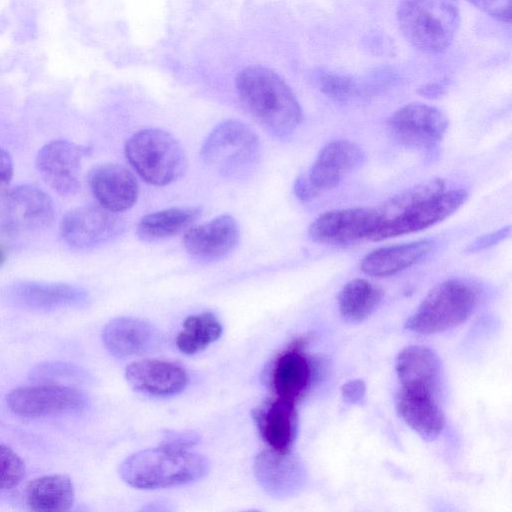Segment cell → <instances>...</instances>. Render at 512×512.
Listing matches in <instances>:
<instances>
[{"label": "cell", "mask_w": 512, "mask_h": 512, "mask_svg": "<svg viewBox=\"0 0 512 512\" xmlns=\"http://www.w3.org/2000/svg\"><path fill=\"white\" fill-rule=\"evenodd\" d=\"M5 261V254L3 252V250L0 248V266L4 263Z\"/></svg>", "instance_id": "obj_40"}, {"label": "cell", "mask_w": 512, "mask_h": 512, "mask_svg": "<svg viewBox=\"0 0 512 512\" xmlns=\"http://www.w3.org/2000/svg\"><path fill=\"white\" fill-rule=\"evenodd\" d=\"M366 393L365 383L361 379H350L341 386L343 398L351 404H360Z\"/></svg>", "instance_id": "obj_35"}, {"label": "cell", "mask_w": 512, "mask_h": 512, "mask_svg": "<svg viewBox=\"0 0 512 512\" xmlns=\"http://www.w3.org/2000/svg\"><path fill=\"white\" fill-rule=\"evenodd\" d=\"M196 207H176L143 216L136 227L138 239L147 243L164 241L185 232L200 217Z\"/></svg>", "instance_id": "obj_25"}, {"label": "cell", "mask_w": 512, "mask_h": 512, "mask_svg": "<svg viewBox=\"0 0 512 512\" xmlns=\"http://www.w3.org/2000/svg\"><path fill=\"white\" fill-rule=\"evenodd\" d=\"M311 366L297 348L282 353L272 369L273 390L278 398L296 403L306 392L311 381Z\"/></svg>", "instance_id": "obj_24"}, {"label": "cell", "mask_w": 512, "mask_h": 512, "mask_svg": "<svg viewBox=\"0 0 512 512\" xmlns=\"http://www.w3.org/2000/svg\"><path fill=\"white\" fill-rule=\"evenodd\" d=\"M240 240L237 221L228 214L192 225L184 232L183 245L193 258L204 262H215L226 258L234 251Z\"/></svg>", "instance_id": "obj_15"}, {"label": "cell", "mask_w": 512, "mask_h": 512, "mask_svg": "<svg viewBox=\"0 0 512 512\" xmlns=\"http://www.w3.org/2000/svg\"><path fill=\"white\" fill-rule=\"evenodd\" d=\"M198 441L199 436L193 432H168L162 443L178 448L190 449Z\"/></svg>", "instance_id": "obj_36"}, {"label": "cell", "mask_w": 512, "mask_h": 512, "mask_svg": "<svg viewBox=\"0 0 512 512\" xmlns=\"http://www.w3.org/2000/svg\"><path fill=\"white\" fill-rule=\"evenodd\" d=\"M320 90L338 100L350 98L356 92V84L350 78L335 74H323L318 79Z\"/></svg>", "instance_id": "obj_31"}, {"label": "cell", "mask_w": 512, "mask_h": 512, "mask_svg": "<svg viewBox=\"0 0 512 512\" xmlns=\"http://www.w3.org/2000/svg\"><path fill=\"white\" fill-rule=\"evenodd\" d=\"M1 295L11 306L38 312L82 307L88 302L84 289L65 283L19 281L6 286Z\"/></svg>", "instance_id": "obj_13"}, {"label": "cell", "mask_w": 512, "mask_h": 512, "mask_svg": "<svg viewBox=\"0 0 512 512\" xmlns=\"http://www.w3.org/2000/svg\"><path fill=\"white\" fill-rule=\"evenodd\" d=\"M253 470L262 489L275 497L291 492L297 477L296 465L289 454L272 450H263L256 456Z\"/></svg>", "instance_id": "obj_26"}, {"label": "cell", "mask_w": 512, "mask_h": 512, "mask_svg": "<svg viewBox=\"0 0 512 512\" xmlns=\"http://www.w3.org/2000/svg\"><path fill=\"white\" fill-rule=\"evenodd\" d=\"M70 478L62 474L47 475L31 481L26 490L29 507L38 512H63L74 503Z\"/></svg>", "instance_id": "obj_27"}, {"label": "cell", "mask_w": 512, "mask_h": 512, "mask_svg": "<svg viewBox=\"0 0 512 512\" xmlns=\"http://www.w3.org/2000/svg\"><path fill=\"white\" fill-rule=\"evenodd\" d=\"M365 160L363 150L348 140H333L319 151L307 175L313 187L321 194L339 185L342 177Z\"/></svg>", "instance_id": "obj_18"}, {"label": "cell", "mask_w": 512, "mask_h": 512, "mask_svg": "<svg viewBox=\"0 0 512 512\" xmlns=\"http://www.w3.org/2000/svg\"><path fill=\"white\" fill-rule=\"evenodd\" d=\"M478 303V292L469 282L449 279L436 285L406 320V329L423 335L435 334L465 322Z\"/></svg>", "instance_id": "obj_6"}, {"label": "cell", "mask_w": 512, "mask_h": 512, "mask_svg": "<svg viewBox=\"0 0 512 512\" xmlns=\"http://www.w3.org/2000/svg\"><path fill=\"white\" fill-rule=\"evenodd\" d=\"M235 87L244 108L274 137H288L301 124L303 113L296 96L273 70L249 66L238 73Z\"/></svg>", "instance_id": "obj_2"}, {"label": "cell", "mask_w": 512, "mask_h": 512, "mask_svg": "<svg viewBox=\"0 0 512 512\" xmlns=\"http://www.w3.org/2000/svg\"><path fill=\"white\" fill-rule=\"evenodd\" d=\"M383 292L376 284L362 278L347 282L338 294V308L343 319L359 323L379 306Z\"/></svg>", "instance_id": "obj_28"}, {"label": "cell", "mask_w": 512, "mask_h": 512, "mask_svg": "<svg viewBox=\"0 0 512 512\" xmlns=\"http://www.w3.org/2000/svg\"><path fill=\"white\" fill-rule=\"evenodd\" d=\"M295 404L277 397L253 411L262 439L276 453L290 454L296 437Z\"/></svg>", "instance_id": "obj_22"}, {"label": "cell", "mask_w": 512, "mask_h": 512, "mask_svg": "<svg viewBox=\"0 0 512 512\" xmlns=\"http://www.w3.org/2000/svg\"><path fill=\"white\" fill-rule=\"evenodd\" d=\"M293 190L296 197L303 202L312 201L320 195L308 180L307 175H299L295 179Z\"/></svg>", "instance_id": "obj_37"}, {"label": "cell", "mask_w": 512, "mask_h": 512, "mask_svg": "<svg viewBox=\"0 0 512 512\" xmlns=\"http://www.w3.org/2000/svg\"><path fill=\"white\" fill-rule=\"evenodd\" d=\"M208 471L209 462L203 455L163 443L130 455L119 468L125 483L144 490L186 485Z\"/></svg>", "instance_id": "obj_3"}, {"label": "cell", "mask_w": 512, "mask_h": 512, "mask_svg": "<svg viewBox=\"0 0 512 512\" xmlns=\"http://www.w3.org/2000/svg\"><path fill=\"white\" fill-rule=\"evenodd\" d=\"M432 247L431 239L381 247L365 255L360 267L369 276H392L419 262Z\"/></svg>", "instance_id": "obj_23"}, {"label": "cell", "mask_w": 512, "mask_h": 512, "mask_svg": "<svg viewBox=\"0 0 512 512\" xmlns=\"http://www.w3.org/2000/svg\"><path fill=\"white\" fill-rule=\"evenodd\" d=\"M473 6L490 17L509 23L511 20L512 0H468Z\"/></svg>", "instance_id": "obj_33"}, {"label": "cell", "mask_w": 512, "mask_h": 512, "mask_svg": "<svg viewBox=\"0 0 512 512\" xmlns=\"http://www.w3.org/2000/svg\"><path fill=\"white\" fill-rule=\"evenodd\" d=\"M78 376L76 368L63 363H46L39 365L32 372V378L41 381H58L62 379H72Z\"/></svg>", "instance_id": "obj_32"}, {"label": "cell", "mask_w": 512, "mask_h": 512, "mask_svg": "<svg viewBox=\"0 0 512 512\" xmlns=\"http://www.w3.org/2000/svg\"><path fill=\"white\" fill-rule=\"evenodd\" d=\"M60 230L70 247L87 250L119 236L124 222L118 213L101 205H85L69 211L61 221Z\"/></svg>", "instance_id": "obj_11"}, {"label": "cell", "mask_w": 512, "mask_h": 512, "mask_svg": "<svg viewBox=\"0 0 512 512\" xmlns=\"http://www.w3.org/2000/svg\"><path fill=\"white\" fill-rule=\"evenodd\" d=\"M468 194L447 188L442 179H431L407 188L377 207L379 225L371 241H381L421 231L456 212Z\"/></svg>", "instance_id": "obj_1"}, {"label": "cell", "mask_w": 512, "mask_h": 512, "mask_svg": "<svg viewBox=\"0 0 512 512\" xmlns=\"http://www.w3.org/2000/svg\"><path fill=\"white\" fill-rule=\"evenodd\" d=\"M378 225L376 208H345L319 215L310 225L308 233L317 243L347 246L370 240Z\"/></svg>", "instance_id": "obj_10"}, {"label": "cell", "mask_w": 512, "mask_h": 512, "mask_svg": "<svg viewBox=\"0 0 512 512\" xmlns=\"http://www.w3.org/2000/svg\"><path fill=\"white\" fill-rule=\"evenodd\" d=\"M396 408L403 421L425 440H434L444 429L445 417L437 394L401 387Z\"/></svg>", "instance_id": "obj_20"}, {"label": "cell", "mask_w": 512, "mask_h": 512, "mask_svg": "<svg viewBox=\"0 0 512 512\" xmlns=\"http://www.w3.org/2000/svg\"><path fill=\"white\" fill-rule=\"evenodd\" d=\"M24 475L23 460L10 447L0 445V491L18 485Z\"/></svg>", "instance_id": "obj_30"}, {"label": "cell", "mask_w": 512, "mask_h": 512, "mask_svg": "<svg viewBox=\"0 0 512 512\" xmlns=\"http://www.w3.org/2000/svg\"><path fill=\"white\" fill-rule=\"evenodd\" d=\"M88 182L98 204L112 212L126 211L137 201V179L121 164L105 163L96 166L91 170Z\"/></svg>", "instance_id": "obj_16"}, {"label": "cell", "mask_w": 512, "mask_h": 512, "mask_svg": "<svg viewBox=\"0 0 512 512\" xmlns=\"http://www.w3.org/2000/svg\"><path fill=\"white\" fill-rule=\"evenodd\" d=\"M55 218L52 199L40 188L20 185L0 197V231L11 236L39 233Z\"/></svg>", "instance_id": "obj_8"}, {"label": "cell", "mask_w": 512, "mask_h": 512, "mask_svg": "<svg viewBox=\"0 0 512 512\" xmlns=\"http://www.w3.org/2000/svg\"><path fill=\"white\" fill-rule=\"evenodd\" d=\"M7 404L19 416L37 418L79 412L86 397L74 387L48 383L12 390Z\"/></svg>", "instance_id": "obj_12"}, {"label": "cell", "mask_w": 512, "mask_h": 512, "mask_svg": "<svg viewBox=\"0 0 512 512\" xmlns=\"http://www.w3.org/2000/svg\"><path fill=\"white\" fill-rule=\"evenodd\" d=\"M448 125L441 110L423 103L404 105L388 120L389 132L398 143L426 153L443 140Z\"/></svg>", "instance_id": "obj_9"}, {"label": "cell", "mask_w": 512, "mask_h": 512, "mask_svg": "<svg viewBox=\"0 0 512 512\" xmlns=\"http://www.w3.org/2000/svg\"><path fill=\"white\" fill-rule=\"evenodd\" d=\"M124 152L139 176L154 186L177 181L187 168L184 149L173 135L162 129L137 131L126 141Z\"/></svg>", "instance_id": "obj_5"}, {"label": "cell", "mask_w": 512, "mask_h": 512, "mask_svg": "<svg viewBox=\"0 0 512 512\" xmlns=\"http://www.w3.org/2000/svg\"><path fill=\"white\" fill-rule=\"evenodd\" d=\"M104 346L116 358L152 352L161 343L159 331L149 322L134 317L110 320L102 333Z\"/></svg>", "instance_id": "obj_19"}, {"label": "cell", "mask_w": 512, "mask_h": 512, "mask_svg": "<svg viewBox=\"0 0 512 512\" xmlns=\"http://www.w3.org/2000/svg\"><path fill=\"white\" fill-rule=\"evenodd\" d=\"M395 369L401 387L440 395L442 367L438 355L428 347L410 345L397 355Z\"/></svg>", "instance_id": "obj_21"}, {"label": "cell", "mask_w": 512, "mask_h": 512, "mask_svg": "<svg viewBox=\"0 0 512 512\" xmlns=\"http://www.w3.org/2000/svg\"><path fill=\"white\" fill-rule=\"evenodd\" d=\"M13 161L3 148L0 147V192L4 191L13 177Z\"/></svg>", "instance_id": "obj_38"}, {"label": "cell", "mask_w": 512, "mask_h": 512, "mask_svg": "<svg viewBox=\"0 0 512 512\" xmlns=\"http://www.w3.org/2000/svg\"><path fill=\"white\" fill-rule=\"evenodd\" d=\"M396 16L406 40L428 54L445 51L460 24L457 0H400Z\"/></svg>", "instance_id": "obj_4"}, {"label": "cell", "mask_w": 512, "mask_h": 512, "mask_svg": "<svg viewBox=\"0 0 512 512\" xmlns=\"http://www.w3.org/2000/svg\"><path fill=\"white\" fill-rule=\"evenodd\" d=\"M443 90V87L439 84H430V85H427L423 88V95H426V96H435V95H438L441 93V91Z\"/></svg>", "instance_id": "obj_39"}, {"label": "cell", "mask_w": 512, "mask_h": 512, "mask_svg": "<svg viewBox=\"0 0 512 512\" xmlns=\"http://www.w3.org/2000/svg\"><path fill=\"white\" fill-rule=\"evenodd\" d=\"M89 148L67 140L45 144L36 157L39 174L54 191L63 196L73 195L80 186L83 158Z\"/></svg>", "instance_id": "obj_14"}, {"label": "cell", "mask_w": 512, "mask_h": 512, "mask_svg": "<svg viewBox=\"0 0 512 512\" xmlns=\"http://www.w3.org/2000/svg\"><path fill=\"white\" fill-rule=\"evenodd\" d=\"M125 379L133 390L157 397L179 394L188 383L187 373L180 365L161 359L130 363Z\"/></svg>", "instance_id": "obj_17"}, {"label": "cell", "mask_w": 512, "mask_h": 512, "mask_svg": "<svg viewBox=\"0 0 512 512\" xmlns=\"http://www.w3.org/2000/svg\"><path fill=\"white\" fill-rule=\"evenodd\" d=\"M200 156L220 176L242 177L253 169L259 159V138L245 123L235 119L225 120L207 136Z\"/></svg>", "instance_id": "obj_7"}, {"label": "cell", "mask_w": 512, "mask_h": 512, "mask_svg": "<svg viewBox=\"0 0 512 512\" xmlns=\"http://www.w3.org/2000/svg\"><path fill=\"white\" fill-rule=\"evenodd\" d=\"M222 325L210 312L188 316L176 337V346L186 355H194L220 338Z\"/></svg>", "instance_id": "obj_29"}, {"label": "cell", "mask_w": 512, "mask_h": 512, "mask_svg": "<svg viewBox=\"0 0 512 512\" xmlns=\"http://www.w3.org/2000/svg\"><path fill=\"white\" fill-rule=\"evenodd\" d=\"M509 235L510 226L502 227L498 230L478 237L467 246L466 251L469 253H476L482 251L503 241Z\"/></svg>", "instance_id": "obj_34"}]
</instances>
